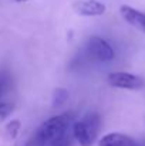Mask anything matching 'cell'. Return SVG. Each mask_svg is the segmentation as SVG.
Listing matches in <instances>:
<instances>
[{
	"mask_svg": "<svg viewBox=\"0 0 145 146\" xmlns=\"http://www.w3.org/2000/svg\"><path fill=\"white\" fill-rule=\"evenodd\" d=\"M68 128V115H55L47 119L33 136V143L36 146H53L64 139Z\"/></svg>",
	"mask_w": 145,
	"mask_h": 146,
	"instance_id": "obj_1",
	"label": "cell"
},
{
	"mask_svg": "<svg viewBox=\"0 0 145 146\" xmlns=\"http://www.w3.org/2000/svg\"><path fill=\"white\" fill-rule=\"evenodd\" d=\"M100 128V118L97 113H88L84 119L77 121L73 126V135L80 146H91L96 141Z\"/></svg>",
	"mask_w": 145,
	"mask_h": 146,
	"instance_id": "obj_2",
	"label": "cell"
},
{
	"mask_svg": "<svg viewBox=\"0 0 145 146\" xmlns=\"http://www.w3.org/2000/svg\"><path fill=\"white\" fill-rule=\"evenodd\" d=\"M107 81L114 88L131 90V91L141 90L145 85V81L141 77H138L135 74H131V72H125V71H115V72L108 74Z\"/></svg>",
	"mask_w": 145,
	"mask_h": 146,
	"instance_id": "obj_3",
	"label": "cell"
},
{
	"mask_svg": "<svg viewBox=\"0 0 145 146\" xmlns=\"http://www.w3.org/2000/svg\"><path fill=\"white\" fill-rule=\"evenodd\" d=\"M88 52L96 58L97 61H101V62L111 61L115 55L112 47L104 38H101L98 36H93L88 40Z\"/></svg>",
	"mask_w": 145,
	"mask_h": 146,
	"instance_id": "obj_4",
	"label": "cell"
},
{
	"mask_svg": "<svg viewBox=\"0 0 145 146\" xmlns=\"http://www.w3.org/2000/svg\"><path fill=\"white\" fill-rule=\"evenodd\" d=\"M73 10L78 16L84 17H96L102 16L107 10L105 4L98 0H77L73 3Z\"/></svg>",
	"mask_w": 145,
	"mask_h": 146,
	"instance_id": "obj_5",
	"label": "cell"
},
{
	"mask_svg": "<svg viewBox=\"0 0 145 146\" xmlns=\"http://www.w3.org/2000/svg\"><path fill=\"white\" fill-rule=\"evenodd\" d=\"M120 14L130 26H132L141 31H145V13L128 6V4H122L120 7Z\"/></svg>",
	"mask_w": 145,
	"mask_h": 146,
	"instance_id": "obj_6",
	"label": "cell"
},
{
	"mask_svg": "<svg viewBox=\"0 0 145 146\" xmlns=\"http://www.w3.org/2000/svg\"><path fill=\"white\" fill-rule=\"evenodd\" d=\"M98 146H138V142L124 133H108L100 139Z\"/></svg>",
	"mask_w": 145,
	"mask_h": 146,
	"instance_id": "obj_7",
	"label": "cell"
},
{
	"mask_svg": "<svg viewBox=\"0 0 145 146\" xmlns=\"http://www.w3.org/2000/svg\"><path fill=\"white\" fill-rule=\"evenodd\" d=\"M20 128H21V122L19 119H11L7 122L6 128H4V133L7 136L9 141H14L20 132Z\"/></svg>",
	"mask_w": 145,
	"mask_h": 146,
	"instance_id": "obj_8",
	"label": "cell"
},
{
	"mask_svg": "<svg viewBox=\"0 0 145 146\" xmlns=\"http://www.w3.org/2000/svg\"><path fill=\"white\" fill-rule=\"evenodd\" d=\"M68 98V92L65 90H57L54 92V98H53V106H60L61 104H64Z\"/></svg>",
	"mask_w": 145,
	"mask_h": 146,
	"instance_id": "obj_9",
	"label": "cell"
},
{
	"mask_svg": "<svg viewBox=\"0 0 145 146\" xmlns=\"http://www.w3.org/2000/svg\"><path fill=\"white\" fill-rule=\"evenodd\" d=\"M11 112H13V105H11V104L0 102V121L6 119Z\"/></svg>",
	"mask_w": 145,
	"mask_h": 146,
	"instance_id": "obj_10",
	"label": "cell"
},
{
	"mask_svg": "<svg viewBox=\"0 0 145 146\" xmlns=\"http://www.w3.org/2000/svg\"><path fill=\"white\" fill-rule=\"evenodd\" d=\"M64 141V139H63ZM63 141H60L58 143H55V145H53V146H65V143H63Z\"/></svg>",
	"mask_w": 145,
	"mask_h": 146,
	"instance_id": "obj_11",
	"label": "cell"
},
{
	"mask_svg": "<svg viewBox=\"0 0 145 146\" xmlns=\"http://www.w3.org/2000/svg\"><path fill=\"white\" fill-rule=\"evenodd\" d=\"M1 85H3V84H1V82H0V94H1Z\"/></svg>",
	"mask_w": 145,
	"mask_h": 146,
	"instance_id": "obj_12",
	"label": "cell"
},
{
	"mask_svg": "<svg viewBox=\"0 0 145 146\" xmlns=\"http://www.w3.org/2000/svg\"><path fill=\"white\" fill-rule=\"evenodd\" d=\"M14 1H27V0H14Z\"/></svg>",
	"mask_w": 145,
	"mask_h": 146,
	"instance_id": "obj_13",
	"label": "cell"
}]
</instances>
